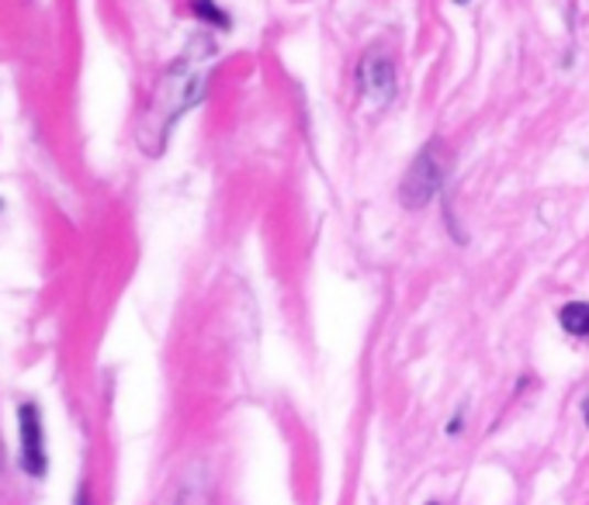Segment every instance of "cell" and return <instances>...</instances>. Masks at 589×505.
Returning <instances> with one entry per match:
<instances>
[{
    "label": "cell",
    "mask_w": 589,
    "mask_h": 505,
    "mask_svg": "<svg viewBox=\"0 0 589 505\" xmlns=\"http://www.w3.org/2000/svg\"><path fill=\"white\" fill-rule=\"evenodd\" d=\"M208 59H216V50H211V42H208V39H201V42L195 39L192 50H187V53L174 63V69L167 74V80L156 87V98H153V108H150V114H146V122L160 118V125H156L153 135L143 142L146 153L156 156V153L163 150V142H167V135H171V129H174L177 118L205 98Z\"/></svg>",
    "instance_id": "cell-1"
},
{
    "label": "cell",
    "mask_w": 589,
    "mask_h": 505,
    "mask_svg": "<svg viewBox=\"0 0 589 505\" xmlns=\"http://www.w3.org/2000/svg\"><path fill=\"white\" fill-rule=\"evenodd\" d=\"M444 153H440V142L430 139L427 146H423L413 160V166L403 177V187H399V201L406 208H427L444 187Z\"/></svg>",
    "instance_id": "cell-2"
},
{
    "label": "cell",
    "mask_w": 589,
    "mask_h": 505,
    "mask_svg": "<svg viewBox=\"0 0 589 505\" xmlns=\"http://www.w3.org/2000/svg\"><path fill=\"white\" fill-rule=\"evenodd\" d=\"M18 461L29 477L42 481L50 471V450H45V422L39 402L18 405Z\"/></svg>",
    "instance_id": "cell-3"
},
{
    "label": "cell",
    "mask_w": 589,
    "mask_h": 505,
    "mask_svg": "<svg viewBox=\"0 0 589 505\" xmlns=\"http://www.w3.org/2000/svg\"><path fill=\"white\" fill-rule=\"evenodd\" d=\"M358 84L361 94L374 105V108H385L395 98V66L389 56L382 53H368L358 66Z\"/></svg>",
    "instance_id": "cell-4"
},
{
    "label": "cell",
    "mask_w": 589,
    "mask_h": 505,
    "mask_svg": "<svg viewBox=\"0 0 589 505\" xmlns=\"http://www.w3.org/2000/svg\"><path fill=\"white\" fill-rule=\"evenodd\" d=\"M558 326L569 332V336H579V340H589V301H569L558 308Z\"/></svg>",
    "instance_id": "cell-5"
},
{
    "label": "cell",
    "mask_w": 589,
    "mask_h": 505,
    "mask_svg": "<svg viewBox=\"0 0 589 505\" xmlns=\"http://www.w3.org/2000/svg\"><path fill=\"white\" fill-rule=\"evenodd\" d=\"M192 11H195L198 21H205V25H211V29H229L232 25V18L216 4V0H192Z\"/></svg>",
    "instance_id": "cell-6"
},
{
    "label": "cell",
    "mask_w": 589,
    "mask_h": 505,
    "mask_svg": "<svg viewBox=\"0 0 589 505\" xmlns=\"http://www.w3.org/2000/svg\"><path fill=\"white\" fill-rule=\"evenodd\" d=\"M174 505H208V492L201 485H184Z\"/></svg>",
    "instance_id": "cell-7"
},
{
    "label": "cell",
    "mask_w": 589,
    "mask_h": 505,
    "mask_svg": "<svg viewBox=\"0 0 589 505\" xmlns=\"http://www.w3.org/2000/svg\"><path fill=\"white\" fill-rule=\"evenodd\" d=\"M74 505H94V498H90V485H87V481H80V488H77V495H74Z\"/></svg>",
    "instance_id": "cell-8"
},
{
    "label": "cell",
    "mask_w": 589,
    "mask_h": 505,
    "mask_svg": "<svg viewBox=\"0 0 589 505\" xmlns=\"http://www.w3.org/2000/svg\"><path fill=\"white\" fill-rule=\"evenodd\" d=\"M461 429H465V413H455V419L447 422V437H458Z\"/></svg>",
    "instance_id": "cell-9"
},
{
    "label": "cell",
    "mask_w": 589,
    "mask_h": 505,
    "mask_svg": "<svg viewBox=\"0 0 589 505\" xmlns=\"http://www.w3.org/2000/svg\"><path fill=\"white\" fill-rule=\"evenodd\" d=\"M582 416H586V426H589V398H586V405H582Z\"/></svg>",
    "instance_id": "cell-10"
},
{
    "label": "cell",
    "mask_w": 589,
    "mask_h": 505,
    "mask_svg": "<svg viewBox=\"0 0 589 505\" xmlns=\"http://www.w3.org/2000/svg\"><path fill=\"white\" fill-rule=\"evenodd\" d=\"M455 4H468V0H455Z\"/></svg>",
    "instance_id": "cell-11"
},
{
    "label": "cell",
    "mask_w": 589,
    "mask_h": 505,
    "mask_svg": "<svg viewBox=\"0 0 589 505\" xmlns=\"http://www.w3.org/2000/svg\"><path fill=\"white\" fill-rule=\"evenodd\" d=\"M427 505H440V502H427Z\"/></svg>",
    "instance_id": "cell-12"
}]
</instances>
